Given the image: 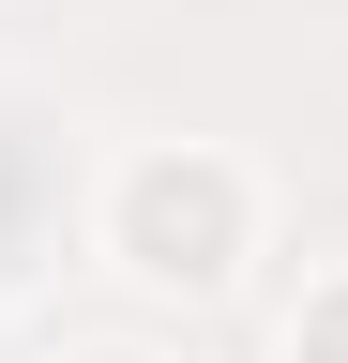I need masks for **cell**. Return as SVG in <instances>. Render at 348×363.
Masks as SVG:
<instances>
[{"label":"cell","instance_id":"6da1fadb","mask_svg":"<svg viewBox=\"0 0 348 363\" xmlns=\"http://www.w3.org/2000/svg\"><path fill=\"white\" fill-rule=\"evenodd\" d=\"M106 227H121V257H137L152 288H228L257 197H242L228 152H137V167H121V197H106Z\"/></svg>","mask_w":348,"mask_h":363},{"label":"cell","instance_id":"7a4b0ae2","mask_svg":"<svg viewBox=\"0 0 348 363\" xmlns=\"http://www.w3.org/2000/svg\"><path fill=\"white\" fill-rule=\"evenodd\" d=\"M288 363H348V288H318V303H303V333H288Z\"/></svg>","mask_w":348,"mask_h":363}]
</instances>
